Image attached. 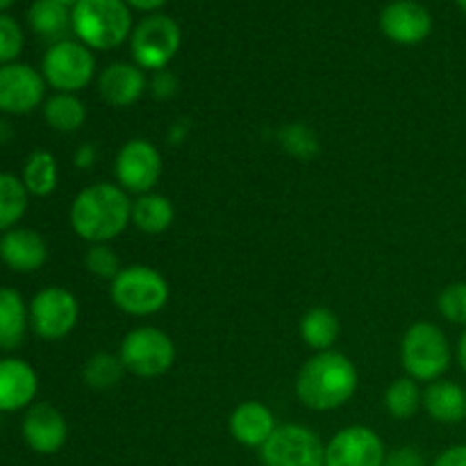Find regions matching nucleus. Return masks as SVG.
Here are the masks:
<instances>
[{"instance_id": "40", "label": "nucleus", "mask_w": 466, "mask_h": 466, "mask_svg": "<svg viewBox=\"0 0 466 466\" xmlns=\"http://www.w3.org/2000/svg\"><path fill=\"white\" fill-rule=\"evenodd\" d=\"M12 139V127L7 121H0V144H7Z\"/></svg>"}, {"instance_id": "31", "label": "nucleus", "mask_w": 466, "mask_h": 466, "mask_svg": "<svg viewBox=\"0 0 466 466\" xmlns=\"http://www.w3.org/2000/svg\"><path fill=\"white\" fill-rule=\"evenodd\" d=\"M85 267L91 276L100 278V280H109L121 273V259H118L116 250L109 248L107 244H91V248L85 255Z\"/></svg>"}, {"instance_id": "2", "label": "nucleus", "mask_w": 466, "mask_h": 466, "mask_svg": "<svg viewBox=\"0 0 466 466\" xmlns=\"http://www.w3.org/2000/svg\"><path fill=\"white\" fill-rule=\"evenodd\" d=\"M358 385L355 364L337 350H323L300 367L296 396L314 412H330L349 403L358 391Z\"/></svg>"}, {"instance_id": "27", "label": "nucleus", "mask_w": 466, "mask_h": 466, "mask_svg": "<svg viewBox=\"0 0 466 466\" xmlns=\"http://www.w3.org/2000/svg\"><path fill=\"white\" fill-rule=\"evenodd\" d=\"M27 203L30 194L23 187L21 177L0 171V232L16 228V223L25 217Z\"/></svg>"}, {"instance_id": "35", "label": "nucleus", "mask_w": 466, "mask_h": 466, "mask_svg": "<svg viewBox=\"0 0 466 466\" xmlns=\"http://www.w3.org/2000/svg\"><path fill=\"white\" fill-rule=\"evenodd\" d=\"M382 466H426V458L414 446H400L387 453L385 464Z\"/></svg>"}, {"instance_id": "8", "label": "nucleus", "mask_w": 466, "mask_h": 466, "mask_svg": "<svg viewBox=\"0 0 466 466\" xmlns=\"http://www.w3.org/2000/svg\"><path fill=\"white\" fill-rule=\"evenodd\" d=\"M182 46V30L167 14H148L130 35V50L137 66L144 71H162L171 64Z\"/></svg>"}, {"instance_id": "5", "label": "nucleus", "mask_w": 466, "mask_h": 466, "mask_svg": "<svg viewBox=\"0 0 466 466\" xmlns=\"http://www.w3.org/2000/svg\"><path fill=\"white\" fill-rule=\"evenodd\" d=\"M109 296L121 312L130 317H150L167 308L171 289H168L167 278L157 268L132 264V267L121 268V273L114 278Z\"/></svg>"}, {"instance_id": "6", "label": "nucleus", "mask_w": 466, "mask_h": 466, "mask_svg": "<svg viewBox=\"0 0 466 466\" xmlns=\"http://www.w3.org/2000/svg\"><path fill=\"white\" fill-rule=\"evenodd\" d=\"M41 76L55 94H77L94 80L96 57L77 39H62L50 44L44 53Z\"/></svg>"}, {"instance_id": "42", "label": "nucleus", "mask_w": 466, "mask_h": 466, "mask_svg": "<svg viewBox=\"0 0 466 466\" xmlns=\"http://www.w3.org/2000/svg\"><path fill=\"white\" fill-rule=\"evenodd\" d=\"M12 5H14V0H0V14H5V9L12 7Z\"/></svg>"}, {"instance_id": "22", "label": "nucleus", "mask_w": 466, "mask_h": 466, "mask_svg": "<svg viewBox=\"0 0 466 466\" xmlns=\"http://www.w3.org/2000/svg\"><path fill=\"white\" fill-rule=\"evenodd\" d=\"M176 208L162 194H144L132 200V226L144 235H162L173 226Z\"/></svg>"}, {"instance_id": "11", "label": "nucleus", "mask_w": 466, "mask_h": 466, "mask_svg": "<svg viewBox=\"0 0 466 466\" xmlns=\"http://www.w3.org/2000/svg\"><path fill=\"white\" fill-rule=\"evenodd\" d=\"M114 173L126 194H150L162 176V153L148 139L126 141L114 162Z\"/></svg>"}, {"instance_id": "29", "label": "nucleus", "mask_w": 466, "mask_h": 466, "mask_svg": "<svg viewBox=\"0 0 466 466\" xmlns=\"http://www.w3.org/2000/svg\"><path fill=\"white\" fill-rule=\"evenodd\" d=\"M126 373L121 358L112 353H96L82 367V380L91 390H112Z\"/></svg>"}, {"instance_id": "24", "label": "nucleus", "mask_w": 466, "mask_h": 466, "mask_svg": "<svg viewBox=\"0 0 466 466\" xmlns=\"http://www.w3.org/2000/svg\"><path fill=\"white\" fill-rule=\"evenodd\" d=\"M27 25L41 39L57 44V41L66 39V32L71 30V7L50 3V0H35L27 9Z\"/></svg>"}, {"instance_id": "33", "label": "nucleus", "mask_w": 466, "mask_h": 466, "mask_svg": "<svg viewBox=\"0 0 466 466\" xmlns=\"http://www.w3.org/2000/svg\"><path fill=\"white\" fill-rule=\"evenodd\" d=\"M25 46L21 23L9 14H0V64L18 62Z\"/></svg>"}, {"instance_id": "1", "label": "nucleus", "mask_w": 466, "mask_h": 466, "mask_svg": "<svg viewBox=\"0 0 466 466\" xmlns=\"http://www.w3.org/2000/svg\"><path fill=\"white\" fill-rule=\"evenodd\" d=\"M73 232L89 244H109L132 223V200L112 182L85 187L68 212Z\"/></svg>"}, {"instance_id": "18", "label": "nucleus", "mask_w": 466, "mask_h": 466, "mask_svg": "<svg viewBox=\"0 0 466 466\" xmlns=\"http://www.w3.org/2000/svg\"><path fill=\"white\" fill-rule=\"evenodd\" d=\"M148 89L144 68L130 62H114L98 76V94L112 107H130Z\"/></svg>"}, {"instance_id": "17", "label": "nucleus", "mask_w": 466, "mask_h": 466, "mask_svg": "<svg viewBox=\"0 0 466 466\" xmlns=\"http://www.w3.org/2000/svg\"><path fill=\"white\" fill-rule=\"evenodd\" d=\"M39 376L35 367L21 358L0 360V412H18L35 405Z\"/></svg>"}, {"instance_id": "38", "label": "nucleus", "mask_w": 466, "mask_h": 466, "mask_svg": "<svg viewBox=\"0 0 466 466\" xmlns=\"http://www.w3.org/2000/svg\"><path fill=\"white\" fill-rule=\"evenodd\" d=\"M130 9H139V12L146 14H157L159 7L167 5V0H123Z\"/></svg>"}, {"instance_id": "16", "label": "nucleus", "mask_w": 466, "mask_h": 466, "mask_svg": "<svg viewBox=\"0 0 466 466\" xmlns=\"http://www.w3.org/2000/svg\"><path fill=\"white\" fill-rule=\"evenodd\" d=\"M0 259L14 273H35L48 262V244L32 228H12L0 235Z\"/></svg>"}, {"instance_id": "26", "label": "nucleus", "mask_w": 466, "mask_h": 466, "mask_svg": "<svg viewBox=\"0 0 466 466\" xmlns=\"http://www.w3.org/2000/svg\"><path fill=\"white\" fill-rule=\"evenodd\" d=\"M44 121L62 135L77 132L86 121V107L76 94H53L41 105Z\"/></svg>"}, {"instance_id": "28", "label": "nucleus", "mask_w": 466, "mask_h": 466, "mask_svg": "<svg viewBox=\"0 0 466 466\" xmlns=\"http://www.w3.org/2000/svg\"><path fill=\"white\" fill-rule=\"evenodd\" d=\"M385 408L394 419H412L423 408V391L419 390V382L410 376L399 378L391 382L385 391Z\"/></svg>"}, {"instance_id": "30", "label": "nucleus", "mask_w": 466, "mask_h": 466, "mask_svg": "<svg viewBox=\"0 0 466 466\" xmlns=\"http://www.w3.org/2000/svg\"><path fill=\"white\" fill-rule=\"evenodd\" d=\"M282 148L299 159H312L319 153V139L305 123H291L280 132Z\"/></svg>"}, {"instance_id": "20", "label": "nucleus", "mask_w": 466, "mask_h": 466, "mask_svg": "<svg viewBox=\"0 0 466 466\" xmlns=\"http://www.w3.org/2000/svg\"><path fill=\"white\" fill-rule=\"evenodd\" d=\"M423 410L432 421L444 426L462 423L466 419V390L451 380L431 382L423 391Z\"/></svg>"}, {"instance_id": "34", "label": "nucleus", "mask_w": 466, "mask_h": 466, "mask_svg": "<svg viewBox=\"0 0 466 466\" xmlns=\"http://www.w3.org/2000/svg\"><path fill=\"white\" fill-rule=\"evenodd\" d=\"M148 89L157 100H168L177 94V89H180V82H177L176 73H171L168 68H162V71H155Z\"/></svg>"}, {"instance_id": "25", "label": "nucleus", "mask_w": 466, "mask_h": 466, "mask_svg": "<svg viewBox=\"0 0 466 466\" xmlns=\"http://www.w3.org/2000/svg\"><path fill=\"white\" fill-rule=\"evenodd\" d=\"M21 182L27 189V194L35 198H46L57 189L59 168L57 159L48 150H35L27 155L25 164L21 171Z\"/></svg>"}, {"instance_id": "23", "label": "nucleus", "mask_w": 466, "mask_h": 466, "mask_svg": "<svg viewBox=\"0 0 466 466\" xmlns=\"http://www.w3.org/2000/svg\"><path fill=\"white\" fill-rule=\"evenodd\" d=\"M300 339L314 349L317 353L323 350H332V346L337 344L341 335V323L339 317L332 312L330 308H312L309 312L303 314L300 319Z\"/></svg>"}, {"instance_id": "37", "label": "nucleus", "mask_w": 466, "mask_h": 466, "mask_svg": "<svg viewBox=\"0 0 466 466\" xmlns=\"http://www.w3.org/2000/svg\"><path fill=\"white\" fill-rule=\"evenodd\" d=\"M96 159H98V148H96V144H82L80 148L76 150V155H73V164H76L80 171H86V168L94 167Z\"/></svg>"}, {"instance_id": "4", "label": "nucleus", "mask_w": 466, "mask_h": 466, "mask_svg": "<svg viewBox=\"0 0 466 466\" xmlns=\"http://www.w3.org/2000/svg\"><path fill=\"white\" fill-rule=\"evenodd\" d=\"M453 349L440 326L431 321H417L408 328L400 341V362L405 373L417 382H435L449 371Z\"/></svg>"}, {"instance_id": "21", "label": "nucleus", "mask_w": 466, "mask_h": 466, "mask_svg": "<svg viewBox=\"0 0 466 466\" xmlns=\"http://www.w3.org/2000/svg\"><path fill=\"white\" fill-rule=\"evenodd\" d=\"M30 328V308L12 287H0V350H16Z\"/></svg>"}, {"instance_id": "39", "label": "nucleus", "mask_w": 466, "mask_h": 466, "mask_svg": "<svg viewBox=\"0 0 466 466\" xmlns=\"http://www.w3.org/2000/svg\"><path fill=\"white\" fill-rule=\"evenodd\" d=\"M455 358H458V364L462 367V371L466 373V330L462 332L458 341V349H455Z\"/></svg>"}, {"instance_id": "19", "label": "nucleus", "mask_w": 466, "mask_h": 466, "mask_svg": "<svg viewBox=\"0 0 466 466\" xmlns=\"http://www.w3.org/2000/svg\"><path fill=\"white\" fill-rule=\"evenodd\" d=\"M278 423L271 410L259 400H244L237 405L228 421V431L246 449H262L276 432Z\"/></svg>"}, {"instance_id": "36", "label": "nucleus", "mask_w": 466, "mask_h": 466, "mask_svg": "<svg viewBox=\"0 0 466 466\" xmlns=\"http://www.w3.org/2000/svg\"><path fill=\"white\" fill-rule=\"evenodd\" d=\"M432 466H466V444H455L441 451Z\"/></svg>"}, {"instance_id": "10", "label": "nucleus", "mask_w": 466, "mask_h": 466, "mask_svg": "<svg viewBox=\"0 0 466 466\" xmlns=\"http://www.w3.org/2000/svg\"><path fill=\"white\" fill-rule=\"evenodd\" d=\"M30 328L39 339L59 341L71 335L80 319L77 299L66 287H44L30 300Z\"/></svg>"}, {"instance_id": "3", "label": "nucleus", "mask_w": 466, "mask_h": 466, "mask_svg": "<svg viewBox=\"0 0 466 466\" xmlns=\"http://www.w3.org/2000/svg\"><path fill=\"white\" fill-rule=\"evenodd\" d=\"M71 30L91 50H112L130 39L132 14L123 0H77L71 9Z\"/></svg>"}, {"instance_id": "13", "label": "nucleus", "mask_w": 466, "mask_h": 466, "mask_svg": "<svg viewBox=\"0 0 466 466\" xmlns=\"http://www.w3.org/2000/svg\"><path fill=\"white\" fill-rule=\"evenodd\" d=\"M387 451L380 435L367 426H349L326 444V466H382Z\"/></svg>"}, {"instance_id": "14", "label": "nucleus", "mask_w": 466, "mask_h": 466, "mask_svg": "<svg viewBox=\"0 0 466 466\" xmlns=\"http://www.w3.org/2000/svg\"><path fill=\"white\" fill-rule=\"evenodd\" d=\"M21 432L27 449L39 455H55L66 444L68 423L55 405L35 403L23 417Z\"/></svg>"}, {"instance_id": "12", "label": "nucleus", "mask_w": 466, "mask_h": 466, "mask_svg": "<svg viewBox=\"0 0 466 466\" xmlns=\"http://www.w3.org/2000/svg\"><path fill=\"white\" fill-rule=\"evenodd\" d=\"M46 80L30 64H0V114L23 116L46 100Z\"/></svg>"}, {"instance_id": "43", "label": "nucleus", "mask_w": 466, "mask_h": 466, "mask_svg": "<svg viewBox=\"0 0 466 466\" xmlns=\"http://www.w3.org/2000/svg\"><path fill=\"white\" fill-rule=\"evenodd\" d=\"M455 3H458V7L462 9V12L466 14V0H455Z\"/></svg>"}, {"instance_id": "32", "label": "nucleus", "mask_w": 466, "mask_h": 466, "mask_svg": "<svg viewBox=\"0 0 466 466\" xmlns=\"http://www.w3.org/2000/svg\"><path fill=\"white\" fill-rule=\"evenodd\" d=\"M437 309L455 326H466V282H451L437 296Z\"/></svg>"}, {"instance_id": "9", "label": "nucleus", "mask_w": 466, "mask_h": 466, "mask_svg": "<svg viewBox=\"0 0 466 466\" xmlns=\"http://www.w3.org/2000/svg\"><path fill=\"white\" fill-rule=\"evenodd\" d=\"M264 466H326V444L308 426H278L259 449Z\"/></svg>"}, {"instance_id": "41", "label": "nucleus", "mask_w": 466, "mask_h": 466, "mask_svg": "<svg viewBox=\"0 0 466 466\" xmlns=\"http://www.w3.org/2000/svg\"><path fill=\"white\" fill-rule=\"evenodd\" d=\"M50 3H59V5H64V7H71L73 9V5H76L77 0H50Z\"/></svg>"}, {"instance_id": "15", "label": "nucleus", "mask_w": 466, "mask_h": 466, "mask_svg": "<svg viewBox=\"0 0 466 466\" xmlns=\"http://www.w3.org/2000/svg\"><path fill=\"white\" fill-rule=\"evenodd\" d=\"M380 30L390 41L417 46L432 32V16L417 0H394L380 12Z\"/></svg>"}, {"instance_id": "7", "label": "nucleus", "mask_w": 466, "mask_h": 466, "mask_svg": "<svg viewBox=\"0 0 466 466\" xmlns=\"http://www.w3.org/2000/svg\"><path fill=\"white\" fill-rule=\"evenodd\" d=\"M123 367L137 378H159L176 362V344L159 328H135L127 332L118 349Z\"/></svg>"}]
</instances>
